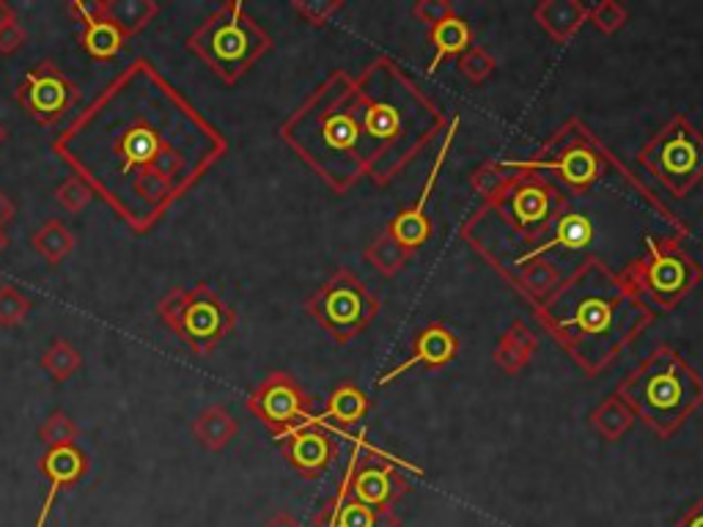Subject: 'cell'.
Returning a JSON list of instances; mask_svg holds the SVG:
<instances>
[{
    "mask_svg": "<svg viewBox=\"0 0 703 527\" xmlns=\"http://www.w3.org/2000/svg\"><path fill=\"white\" fill-rule=\"evenodd\" d=\"M159 7L149 0H75L69 14L80 23V44L91 59L111 61L141 34Z\"/></svg>",
    "mask_w": 703,
    "mask_h": 527,
    "instance_id": "cell-13",
    "label": "cell"
},
{
    "mask_svg": "<svg viewBox=\"0 0 703 527\" xmlns=\"http://www.w3.org/2000/svg\"><path fill=\"white\" fill-rule=\"evenodd\" d=\"M369 396H366L358 385L344 382V385H338L330 393L328 407H324L322 415H317V423L319 426H322V423H333L335 428H349L369 415Z\"/></svg>",
    "mask_w": 703,
    "mask_h": 527,
    "instance_id": "cell-26",
    "label": "cell"
},
{
    "mask_svg": "<svg viewBox=\"0 0 703 527\" xmlns=\"http://www.w3.org/2000/svg\"><path fill=\"white\" fill-rule=\"evenodd\" d=\"M638 163L663 184L674 198H685L703 182V132L676 113L638 152Z\"/></svg>",
    "mask_w": 703,
    "mask_h": 527,
    "instance_id": "cell-11",
    "label": "cell"
},
{
    "mask_svg": "<svg viewBox=\"0 0 703 527\" xmlns=\"http://www.w3.org/2000/svg\"><path fill=\"white\" fill-rule=\"evenodd\" d=\"M86 467H88L86 453H82L77 446L53 448V451H48L44 457H41V473H44V478H48L50 484H48V498H44L39 516H36V527H44V522H48L61 489L72 487L75 480H80L82 473H86Z\"/></svg>",
    "mask_w": 703,
    "mask_h": 527,
    "instance_id": "cell-20",
    "label": "cell"
},
{
    "mask_svg": "<svg viewBox=\"0 0 703 527\" xmlns=\"http://www.w3.org/2000/svg\"><path fill=\"white\" fill-rule=\"evenodd\" d=\"M25 39H28V36H25V28L20 23L3 28L0 30V55L17 53V50L25 44Z\"/></svg>",
    "mask_w": 703,
    "mask_h": 527,
    "instance_id": "cell-41",
    "label": "cell"
},
{
    "mask_svg": "<svg viewBox=\"0 0 703 527\" xmlns=\"http://www.w3.org/2000/svg\"><path fill=\"white\" fill-rule=\"evenodd\" d=\"M77 437H80V426H77L64 410L50 412V417L41 423L39 428V442L48 448V451H53V448L75 446Z\"/></svg>",
    "mask_w": 703,
    "mask_h": 527,
    "instance_id": "cell-33",
    "label": "cell"
},
{
    "mask_svg": "<svg viewBox=\"0 0 703 527\" xmlns=\"http://www.w3.org/2000/svg\"><path fill=\"white\" fill-rule=\"evenodd\" d=\"M363 256H366V261H369L371 267L380 272V275L393 278L396 272L405 270L407 261L412 258V250H407V247L385 229L374 242H371L369 247H366Z\"/></svg>",
    "mask_w": 703,
    "mask_h": 527,
    "instance_id": "cell-31",
    "label": "cell"
},
{
    "mask_svg": "<svg viewBox=\"0 0 703 527\" xmlns=\"http://www.w3.org/2000/svg\"><path fill=\"white\" fill-rule=\"evenodd\" d=\"M457 355H459L457 333H453L446 322L426 324V327H421L416 335H412L410 358H407L405 363L393 365L387 374H382L380 380H376V387L391 385V382H396L399 376H405L407 371L412 369H446V365H451L453 360H457Z\"/></svg>",
    "mask_w": 703,
    "mask_h": 527,
    "instance_id": "cell-19",
    "label": "cell"
},
{
    "mask_svg": "<svg viewBox=\"0 0 703 527\" xmlns=\"http://www.w3.org/2000/svg\"><path fill=\"white\" fill-rule=\"evenodd\" d=\"M412 14H416L421 23H426L429 28H434V25L453 17L457 12H453V7L448 3V0H418L416 7H412Z\"/></svg>",
    "mask_w": 703,
    "mask_h": 527,
    "instance_id": "cell-40",
    "label": "cell"
},
{
    "mask_svg": "<svg viewBox=\"0 0 703 527\" xmlns=\"http://www.w3.org/2000/svg\"><path fill=\"white\" fill-rule=\"evenodd\" d=\"M412 470V473L423 475V470L410 467L407 462H391L382 451L376 448H366V453H360V448L352 453V464L344 475L338 492L346 498L358 500V503L371 505L380 511H393V503H399L407 492H410V478L401 470Z\"/></svg>",
    "mask_w": 703,
    "mask_h": 527,
    "instance_id": "cell-14",
    "label": "cell"
},
{
    "mask_svg": "<svg viewBox=\"0 0 703 527\" xmlns=\"http://www.w3.org/2000/svg\"><path fill=\"white\" fill-rule=\"evenodd\" d=\"M281 141L335 193H346L366 176L360 159L358 86L335 69L281 124Z\"/></svg>",
    "mask_w": 703,
    "mask_h": 527,
    "instance_id": "cell-4",
    "label": "cell"
},
{
    "mask_svg": "<svg viewBox=\"0 0 703 527\" xmlns=\"http://www.w3.org/2000/svg\"><path fill=\"white\" fill-rule=\"evenodd\" d=\"M536 349H539V338L534 335V330L527 327L522 319H516V322H511V327L500 335L498 344H495L493 360L503 374L516 376L531 363Z\"/></svg>",
    "mask_w": 703,
    "mask_h": 527,
    "instance_id": "cell-24",
    "label": "cell"
},
{
    "mask_svg": "<svg viewBox=\"0 0 703 527\" xmlns=\"http://www.w3.org/2000/svg\"><path fill=\"white\" fill-rule=\"evenodd\" d=\"M184 48L226 86H234L270 53L272 36L245 12L242 0H229L188 36Z\"/></svg>",
    "mask_w": 703,
    "mask_h": 527,
    "instance_id": "cell-7",
    "label": "cell"
},
{
    "mask_svg": "<svg viewBox=\"0 0 703 527\" xmlns=\"http://www.w3.org/2000/svg\"><path fill=\"white\" fill-rule=\"evenodd\" d=\"M276 442H281L283 459L297 470L303 478H322L330 467H333L335 457H338V442L333 434L324 432L319 423H308L294 432L283 434Z\"/></svg>",
    "mask_w": 703,
    "mask_h": 527,
    "instance_id": "cell-18",
    "label": "cell"
},
{
    "mask_svg": "<svg viewBox=\"0 0 703 527\" xmlns=\"http://www.w3.org/2000/svg\"><path fill=\"white\" fill-rule=\"evenodd\" d=\"M681 236H643V256L635 258L622 278L632 288L635 297L649 308L651 313H668L676 305L695 292L701 283L703 270L701 264L685 250Z\"/></svg>",
    "mask_w": 703,
    "mask_h": 527,
    "instance_id": "cell-9",
    "label": "cell"
},
{
    "mask_svg": "<svg viewBox=\"0 0 703 527\" xmlns=\"http://www.w3.org/2000/svg\"><path fill=\"white\" fill-rule=\"evenodd\" d=\"M55 154L138 234L223 159L229 141L154 69L136 59L55 138Z\"/></svg>",
    "mask_w": 703,
    "mask_h": 527,
    "instance_id": "cell-1",
    "label": "cell"
},
{
    "mask_svg": "<svg viewBox=\"0 0 703 527\" xmlns=\"http://www.w3.org/2000/svg\"><path fill=\"white\" fill-rule=\"evenodd\" d=\"M506 179H509V170H506L500 163H493V159H489V163L478 165V168L470 173V188H473L481 198L489 201L503 190Z\"/></svg>",
    "mask_w": 703,
    "mask_h": 527,
    "instance_id": "cell-35",
    "label": "cell"
},
{
    "mask_svg": "<svg viewBox=\"0 0 703 527\" xmlns=\"http://www.w3.org/2000/svg\"><path fill=\"white\" fill-rule=\"evenodd\" d=\"M457 129H459V118H453L451 129L446 132V141H443L437 157H434L432 170H429V179H426V184H423L418 201L412 206H407L405 211H399V215L393 217L391 223H387V231H391V234L396 236V240H399L401 245H405L407 250H412V253H416L418 247L426 245L429 236H432V220H429V215H426V206H429V201H432L434 188H437L439 170H443V165H446L448 152L453 149V138H457Z\"/></svg>",
    "mask_w": 703,
    "mask_h": 527,
    "instance_id": "cell-17",
    "label": "cell"
},
{
    "mask_svg": "<svg viewBox=\"0 0 703 527\" xmlns=\"http://www.w3.org/2000/svg\"><path fill=\"white\" fill-rule=\"evenodd\" d=\"M503 168L531 170V173L555 176L572 193H588L608 176L610 165L622 168L610 154V149L593 136L580 118H568L555 129V136L527 159H506Z\"/></svg>",
    "mask_w": 703,
    "mask_h": 527,
    "instance_id": "cell-8",
    "label": "cell"
},
{
    "mask_svg": "<svg viewBox=\"0 0 703 527\" xmlns=\"http://www.w3.org/2000/svg\"><path fill=\"white\" fill-rule=\"evenodd\" d=\"M30 299L17 286H0V327H17L28 319Z\"/></svg>",
    "mask_w": 703,
    "mask_h": 527,
    "instance_id": "cell-36",
    "label": "cell"
},
{
    "mask_svg": "<svg viewBox=\"0 0 703 527\" xmlns=\"http://www.w3.org/2000/svg\"><path fill=\"white\" fill-rule=\"evenodd\" d=\"M80 102V88L53 64L41 61L17 86V105L41 127H55Z\"/></svg>",
    "mask_w": 703,
    "mask_h": 527,
    "instance_id": "cell-16",
    "label": "cell"
},
{
    "mask_svg": "<svg viewBox=\"0 0 703 527\" xmlns=\"http://www.w3.org/2000/svg\"><path fill=\"white\" fill-rule=\"evenodd\" d=\"M429 44L434 48V59L429 64V75L437 72V66L446 59H459L473 48V28L468 20H462L459 14L443 20L434 28H429Z\"/></svg>",
    "mask_w": 703,
    "mask_h": 527,
    "instance_id": "cell-25",
    "label": "cell"
},
{
    "mask_svg": "<svg viewBox=\"0 0 703 527\" xmlns=\"http://www.w3.org/2000/svg\"><path fill=\"white\" fill-rule=\"evenodd\" d=\"M30 245L50 267H59L75 250V234L61 220H44L30 236Z\"/></svg>",
    "mask_w": 703,
    "mask_h": 527,
    "instance_id": "cell-30",
    "label": "cell"
},
{
    "mask_svg": "<svg viewBox=\"0 0 703 527\" xmlns=\"http://www.w3.org/2000/svg\"><path fill=\"white\" fill-rule=\"evenodd\" d=\"M0 141H3V129H0Z\"/></svg>",
    "mask_w": 703,
    "mask_h": 527,
    "instance_id": "cell-46",
    "label": "cell"
},
{
    "mask_svg": "<svg viewBox=\"0 0 703 527\" xmlns=\"http://www.w3.org/2000/svg\"><path fill=\"white\" fill-rule=\"evenodd\" d=\"M17 23V12H14L12 3H7V0H0V30L9 28V25Z\"/></svg>",
    "mask_w": 703,
    "mask_h": 527,
    "instance_id": "cell-44",
    "label": "cell"
},
{
    "mask_svg": "<svg viewBox=\"0 0 703 527\" xmlns=\"http://www.w3.org/2000/svg\"><path fill=\"white\" fill-rule=\"evenodd\" d=\"M7 247V234H3V229H0V250Z\"/></svg>",
    "mask_w": 703,
    "mask_h": 527,
    "instance_id": "cell-45",
    "label": "cell"
},
{
    "mask_svg": "<svg viewBox=\"0 0 703 527\" xmlns=\"http://www.w3.org/2000/svg\"><path fill=\"white\" fill-rule=\"evenodd\" d=\"M509 281L527 303L539 305L561 283V270H558L555 261H550V258H536V261L522 264Z\"/></svg>",
    "mask_w": 703,
    "mask_h": 527,
    "instance_id": "cell-27",
    "label": "cell"
},
{
    "mask_svg": "<svg viewBox=\"0 0 703 527\" xmlns=\"http://www.w3.org/2000/svg\"><path fill=\"white\" fill-rule=\"evenodd\" d=\"M534 319L588 376L602 374L654 322L618 272L588 256L534 305Z\"/></svg>",
    "mask_w": 703,
    "mask_h": 527,
    "instance_id": "cell-2",
    "label": "cell"
},
{
    "mask_svg": "<svg viewBox=\"0 0 703 527\" xmlns=\"http://www.w3.org/2000/svg\"><path fill=\"white\" fill-rule=\"evenodd\" d=\"M261 527H303V525H299L297 516L289 514V511H278V514H272Z\"/></svg>",
    "mask_w": 703,
    "mask_h": 527,
    "instance_id": "cell-43",
    "label": "cell"
},
{
    "mask_svg": "<svg viewBox=\"0 0 703 527\" xmlns=\"http://www.w3.org/2000/svg\"><path fill=\"white\" fill-rule=\"evenodd\" d=\"M670 527H703V498L690 500Z\"/></svg>",
    "mask_w": 703,
    "mask_h": 527,
    "instance_id": "cell-42",
    "label": "cell"
},
{
    "mask_svg": "<svg viewBox=\"0 0 703 527\" xmlns=\"http://www.w3.org/2000/svg\"><path fill=\"white\" fill-rule=\"evenodd\" d=\"M91 190H88V184L82 182V179H77V176H66L64 182L59 184V190H55V201H59L61 209L72 211V215H77V211H82L88 206V201H91Z\"/></svg>",
    "mask_w": 703,
    "mask_h": 527,
    "instance_id": "cell-38",
    "label": "cell"
},
{
    "mask_svg": "<svg viewBox=\"0 0 703 527\" xmlns=\"http://www.w3.org/2000/svg\"><path fill=\"white\" fill-rule=\"evenodd\" d=\"M534 20L558 44H568L588 23V3L583 0H541L534 7Z\"/></svg>",
    "mask_w": 703,
    "mask_h": 527,
    "instance_id": "cell-22",
    "label": "cell"
},
{
    "mask_svg": "<svg viewBox=\"0 0 703 527\" xmlns=\"http://www.w3.org/2000/svg\"><path fill=\"white\" fill-rule=\"evenodd\" d=\"M237 432H240L237 417L220 404L206 407V410L199 412V417L193 421L195 439H199L204 448H209V451H223L231 439L237 437Z\"/></svg>",
    "mask_w": 703,
    "mask_h": 527,
    "instance_id": "cell-28",
    "label": "cell"
},
{
    "mask_svg": "<svg viewBox=\"0 0 703 527\" xmlns=\"http://www.w3.org/2000/svg\"><path fill=\"white\" fill-rule=\"evenodd\" d=\"M495 66L498 64H495V59L484 48H470L468 53L459 55V72H462L470 82H475V86H481V82L487 80L495 72Z\"/></svg>",
    "mask_w": 703,
    "mask_h": 527,
    "instance_id": "cell-39",
    "label": "cell"
},
{
    "mask_svg": "<svg viewBox=\"0 0 703 527\" xmlns=\"http://www.w3.org/2000/svg\"><path fill=\"white\" fill-rule=\"evenodd\" d=\"M305 313L335 340L349 344L371 327L380 313V299L346 267L335 270L311 297L305 299Z\"/></svg>",
    "mask_w": 703,
    "mask_h": 527,
    "instance_id": "cell-12",
    "label": "cell"
},
{
    "mask_svg": "<svg viewBox=\"0 0 703 527\" xmlns=\"http://www.w3.org/2000/svg\"><path fill=\"white\" fill-rule=\"evenodd\" d=\"M294 12L305 20L308 25H328L330 20L338 12H344V0H294L292 3Z\"/></svg>",
    "mask_w": 703,
    "mask_h": 527,
    "instance_id": "cell-37",
    "label": "cell"
},
{
    "mask_svg": "<svg viewBox=\"0 0 703 527\" xmlns=\"http://www.w3.org/2000/svg\"><path fill=\"white\" fill-rule=\"evenodd\" d=\"M618 396L656 437L670 439L703 407V380L674 346H656L622 382Z\"/></svg>",
    "mask_w": 703,
    "mask_h": 527,
    "instance_id": "cell-6",
    "label": "cell"
},
{
    "mask_svg": "<svg viewBox=\"0 0 703 527\" xmlns=\"http://www.w3.org/2000/svg\"><path fill=\"white\" fill-rule=\"evenodd\" d=\"M506 170L509 179L503 190L470 215L462 226V236L495 270L511 278L516 267L552 234L558 217L568 209V198L550 176Z\"/></svg>",
    "mask_w": 703,
    "mask_h": 527,
    "instance_id": "cell-5",
    "label": "cell"
},
{
    "mask_svg": "<svg viewBox=\"0 0 703 527\" xmlns=\"http://www.w3.org/2000/svg\"><path fill=\"white\" fill-rule=\"evenodd\" d=\"M247 410L270 428L276 439L299 426L317 423V415H311V396L286 371H272L261 385L253 387L247 396Z\"/></svg>",
    "mask_w": 703,
    "mask_h": 527,
    "instance_id": "cell-15",
    "label": "cell"
},
{
    "mask_svg": "<svg viewBox=\"0 0 703 527\" xmlns=\"http://www.w3.org/2000/svg\"><path fill=\"white\" fill-rule=\"evenodd\" d=\"M401 519L393 511L371 509L358 500L335 494L322 514L317 516V527H399Z\"/></svg>",
    "mask_w": 703,
    "mask_h": 527,
    "instance_id": "cell-21",
    "label": "cell"
},
{
    "mask_svg": "<svg viewBox=\"0 0 703 527\" xmlns=\"http://www.w3.org/2000/svg\"><path fill=\"white\" fill-rule=\"evenodd\" d=\"M591 236H593L591 220H588L583 211H577L568 206V209L558 217V223L552 226V234L547 236V240L541 242V245L536 247V250L531 253V256H527L522 264L536 261V258H545V253H550V250H583V247L591 242ZM520 267H516V270H520Z\"/></svg>",
    "mask_w": 703,
    "mask_h": 527,
    "instance_id": "cell-23",
    "label": "cell"
},
{
    "mask_svg": "<svg viewBox=\"0 0 703 527\" xmlns=\"http://www.w3.org/2000/svg\"><path fill=\"white\" fill-rule=\"evenodd\" d=\"M157 317L195 355H209L237 327V313L212 292L209 283L170 288L157 303Z\"/></svg>",
    "mask_w": 703,
    "mask_h": 527,
    "instance_id": "cell-10",
    "label": "cell"
},
{
    "mask_svg": "<svg viewBox=\"0 0 703 527\" xmlns=\"http://www.w3.org/2000/svg\"><path fill=\"white\" fill-rule=\"evenodd\" d=\"M360 159L376 188L410 168L448 127V116L391 55H380L355 77Z\"/></svg>",
    "mask_w": 703,
    "mask_h": 527,
    "instance_id": "cell-3",
    "label": "cell"
},
{
    "mask_svg": "<svg viewBox=\"0 0 703 527\" xmlns=\"http://www.w3.org/2000/svg\"><path fill=\"white\" fill-rule=\"evenodd\" d=\"M588 421H591V426L597 428L604 439H610V442L622 439L624 434L635 426L632 410L624 404L618 393H610L608 399L599 401V407L588 415Z\"/></svg>",
    "mask_w": 703,
    "mask_h": 527,
    "instance_id": "cell-29",
    "label": "cell"
},
{
    "mask_svg": "<svg viewBox=\"0 0 703 527\" xmlns=\"http://www.w3.org/2000/svg\"><path fill=\"white\" fill-rule=\"evenodd\" d=\"M629 12L622 7V3H615V0H599V3H588V23H593V28L599 34L610 36L615 30H622L627 25Z\"/></svg>",
    "mask_w": 703,
    "mask_h": 527,
    "instance_id": "cell-34",
    "label": "cell"
},
{
    "mask_svg": "<svg viewBox=\"0 0 703 527\" xmlns=\"http://www.w3.org/2000/svg\"><path fill=\"white\" fill-rule=\"evenodd\" d=\"M39 365L44 371H48V374L53 376L55 382H66V380H72V376H75L77 371H80L82 358H80V351H77L75 346L69 344V340L55 338L53 344H50L48 349H44Z\"/></svg>",
    "mask_w": 703,
    "mask_h": 527,
    "instance_id": "cell-32",
    "label": "cell"
}]
</instances>
